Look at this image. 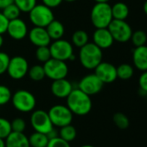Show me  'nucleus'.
I'll return each mask as SVG.
<instances>
[{"mask_svg":"<svg viewBox=\"0 0 147 147\" xmlns=\"http://www.w3.org/2000/svg\"><path fill=\"white\" fill-rule=\"evenodd\" d=\"M2 13L4 15V16L9 20H14L16 18H19L20 14H21V10L18 9V7L13 3L10 5H8L7 7H5L4 9H2Z\"/></svg>","mask_w":147,"mask_h":147,"instance_id":"c85d7f7f","label":"nucleus"},{"mask_svg":"<svg viewBox=\"0 0 147 147\" xmlns=\"http://www.w3.org/2000/svg\"><path fill=\"white\" fill-rule=\"evenodd\" d=\"M135 47L145 46L147 41L146 33L143 30H137L135 32H133L131 39H130Z\"/></svg>","mask_w":147,"mask_h":147,"instance_id":"bb28decb","label":"nucleus"},{"mask_svg":"<svg viewBox=\"0 0 147 147\" xmlns=\"http://www.w3.org/2000/svg\"><path fill=\"white\" fill-rule=\"evenodd\" d=\"M95 3H108L110 0H94Z\"/></svg>","mask_w":147,"mask_h":147,"instance_id":"c03bdc74","label":"nucleus"},{"mask_svg":"<svg viewBox=\"0 0 147 147\" xmlns=\"http://www.w3.org/2000/svg\"><path fill=\"white\" fill-rule=\"evenodd\" d=\"M36 2L37 0H14V3L24 13H29L37 4Z\"/></svg>","mask_w":147,"mask_h":147,"instance_id":"c756f323","label":"nucleus"},{"mask_svg":"<svg viewBox=\"0 0 147 147\" xmlns=\"http://www.w3.org/2000/svg\"><path fill=\"white\" fill-rule=\"evenodd\" d=\"M139 85L141 91H143L144 93H147V71H142L139 78Z\"/></svg>","mask_w":147,"mask_h":147,"instance_id":"e433bc0d","label":"nucleus"},{"mask_svg":"<svg viewBox=\"0 0 147 147\" xmlns=\"http://www.w3.org/2000/svg\"><path fill=\"white\" fill-rule=\"evenodd\" d=\"M90 19L94 28H107L113 19L111 5L108 3H96L91 9Z\"/></svg>","mask_w":147,"mask_h":147,"instance_id":"7ed1b4c3","label":"nucleus"},{"mask_svg":"<svg viewBox=\"0 0 147 147\" xmlns=\"http://www.w3.org/2000/svg\"><path fill=\"white\" fill-rule=\"evenodd\" d=\"M107 28L110 31L114 41L120 43H126L129 41L133 34V29L126 20L113 19Z\"/></svg>","mask_w":147,"mask_h":147,"instance_id":"6e6552de","label":"nucleus"},{"mask_svg":"<svg viewBox=\"0 0 147 147\" xmlns=\"http://www.w3.org/2000/svg\"><path fill=\"white\" fill-rule=\"evenodd\" d=\"M10 56L4 52H0V75H3L7 71V68L10 62Z\"/></svg>","mask_w":147,"mask_h":147,"instance_id":"f704fd0d","label":"nucleus"},{"mask_svg":"<svg viewBox=\"0 0 147 147\" xmlns=\"http://www.w3.org/2000/svg\"><path fill=\"white\" fill-rule=\"evenodd\" d=\"M143 9H144L145 14L147 16V0L145 2V3H144V5H143Z\"/></svg>","mask_w":147,"mask_h":147,"instance_id":"a19ab883","label":"nucleus"},{"mask_svg":"<svg viewBox=\"0 0 147 147\" xmlns=\"http://www.w3.org/2000/svg\"><path fill=\"white\" fill-rule=\"evenodd\" d=\"M133 62L134 66L141 71H147V46L135 47L133 52Z\"/></svg>","mask_w":147,"mask_h":147,"instance_id":"a211bd4d","label":"nucleus"},{"mask_svg":"<svg viewBox=\"0 0 147 147\" xmlns=\"http://www.w3.org/2000/svg\"><path fill=\"white\" fill-rule=\"evenodd\" d=\"M54 127H62L71 124L73 121V114L67 105L56 104L51 107L48 112Z\"/></svg>","mask_w":147,"mask_h":147,"instance_id":"423d86ee","label":"nucleus"},{"mask_svg":"<svg viewBox=\"0 0 147 147\" xmlns=\"http://www.w3.org/2000/svg\"><path fill=\"white\" fill-rule=\"evenodd\" d=\"M47 147H71V146L70 143L65 141L64 140L57 136L55 138L49 140Z\"/></svg>","mask_w":147,"mask_h":147,"instance_id":"c9c22d12","label":"nucleus"},{"mask_svg":"<svg viewBox=\"0 0 147 147\" xmlns=\"http://www.w3.org/2000/svg\"><path fill=\"white\" fill-rule=\"evenodd\" d=\"M58 136L60 138H62V140H64L65 141L70 143L75 140V138L77 136V131L74 126L69 124V125L64 126L60 128Z\"/></svg>","mask_w":147,"mask_h":147,"instance_id":"5701e85b","label":"nucleus"},{"mask_svg":"<svg viewBox=\"0 0 147 147\" xmlns=\"http://www.w3.org/2000/svg\"><path fill=\"white\" fill-rule=\"evenodd\" d=\"M30 125L35 132L48 134L54 129V125L49 116L48 112L44 110H35L30 116Z\"/></svg>","mask_w":147,"mask_h":147,"instance_id":"1a4fd4ad","label":"nucleus"},{"mask_svg":"<svg viewBox=\"0 0 147 147\" xmlns=\"http://www.w3.org/2000/svg\"><path fill=\"white\" fill-rule=\"evenodd\" d=\"M36 58L39 62L45 63L51 59L50 50L49 46L47 47H39L36 50Z\"/></svg>","mask_w":147,"mask_h":147,"instance_id":"7c9ffc66","label":"nucleus"},{"mask_svg":"<svg viewBox=\"0 0 147 147\" xmlns=\"http://www.w3.org/2000/svg\"><path fill=\"white\" fill-rule=\"evenodd\" d=\"M46 30L51 39V40H56L62 39L65 34V28L64 25L58 20L54 19L46 28Z\"/></svg>","mask_w":147,"mask_h":147,"instance_id":"aec40b11","label":"nucleus"},{"mask_svg":"<svg viewBox=\"0 0 147 147\" xmlns=\"http://www.w3.org/2000/svg\"><path fill=\"white\" fill-rule=\"evenodd\" d=\"M9 24V20L4 16V15L0 11V34H3L7 31Z\"/></svg>","mask_w":147,"mask_h":147,"instance_id":"4c0bfd02","label":"nucleus"},{"mask_svg":"<svg viewBox=\"0 0 147 147\" xmlns=\"http://www.w3.org/2000/svg\"><path fill=\"white\" fill-rule=\"evenodd\" d=\"M29 18L34 27L46 28L55 19V16L52 9L40 3L36 4L29 12Z\"/></svg>","mask_w":147,"mask_h":147,"instance_id":"39448f33","label":"nucleus"},{"mask_svg":"<svg viewBox=\"0 0 147 147\" xmlns=\"http://www.w3.org/2000/svg\"><path fill=\"white\" fill-rule=\"evenodd\" d=\"M10 102L16 110L23 113L32 112L36 105V99L35 96L26 90H16L12 95Z\"/></svg>","mask_w":147,"mask_h":147,"instance_id":"20e7f679","label":"nucleus"},{"mask_svg":"<svg viewBox=\"0 0 147 147\" xmlns=\"http://www.w3.org/2000/svg\"><path fill=\"white\" fill-rule=\"evenodd\" d=\"M10 125H11L12 132H16V133H23L26 128L25 121L20 117L13 119L12 121H10Z\"/></svg>","mask_w":147,"mask_h":147,"instance_id":"72a5a7b5","label":"nucleus"},{"mask_svg":"<svg viewBox=\"0 0 147 147\" xmlns=\"http://www.w3.org/2000/svg\"><path fill=\"white\" fill-rule=\"evenodd\" d=\"M49 47L50 50L51 58L55 59L67 61L69 60L74 55L73 45L67 40L60 39L54 40L50 43Z\"/></svg>","mask_w":147,"mask_h":147,"instance_id":"9d476101","label":"nucleus"},{"mask_svg":"<svg viewBox=\"0 0 147 147\" xmlns=\"http://www.w3.org/2000/svg\"><path fill=\"white\" fill-rule=\"evenodd\" d=\"M102 49L93 42H88L80 48L79 60L85 69L94 70L96 66L102 62Z\"/></svg>","mask_w":147,"mask_h":147,"instance_id":"f03ea898","label":"nucleus"},{"mask_svg":"<svg viewBox=\"0 0 147 147\" xmlns=\"http://www.w3.org/2000/svg\"><path fill=\"white\" fill-rule=\"evenodd\" d=\"M112 8L113 18L116 20H126L129 16V7L127 4L122 2H118L114 3Z\"/></svg>","mask_w":147,"mask_h":147,"instance_id":"412c9836","label":"nucleus"},{"mask_svg":"<svg viewBox=\"0 0 147 147\" xmlns=\"http://www.w3.org/2000/svg\"><path fill=\"white\" fill-rule=\"evenodd\" d=\"M113 121L114 124L116 125V127L120 129L125 130L129 127V125H130L129 118L123 113L118 112V113L114 114V115L113 117Z\"/></svg>","mask_w":147,"mask_h":147,"instance_id":"cd10ccee","label":"nucleus"},{"mask_svg":"<svg viewBox=\"0 0 147 147\" xmlns=\"http://www.w3.org/2000/svg\"><path fill=\"white\" fill-rule=\"evenodd\" d=\"M29 68V63L25 58L15 56L10 58L6 72L12 79L20 80L28 74Z\"/></svg>","mask_w":147,"mask_h":147,"instance_id":"9b49d317","label":"nucleus"},{"mask_svg":"<svg viewBox=\"0 0 147 147\" xmlns=\"http://www.w3.org/2000/svg\"><path fill=\"white\" fill-rule=\"evenodd\" d=\"M104 86L102 81L94 74H88L83 77L78 84V89L88 96H94L100 93Z\"/></svg>","mask_w":147,"mask_h":147,"instance_id":"f8f14e48","label":"nucleus"},{"mask_svg":"<svg viewBox=\"0 0 147 147\" xmlns=\"http://www.w3.org/2000/svg\"><path fill=\"white\" fill-rule=\"evenodd\" d=\"M42 66L45 71V76L53 81L66 78L68 73V66L66 61L51 58L43 63Z\"/></svg>","mask_w":147,"mask_h":147,"instance_id":"0eeeda50","label":"nucleus"},{"mask_svg":"<svg viewBox=\"0 0 147 147\" xmlns=\"http://www.w3.org/2000/svg\"><path fill=\"white\" fill-rule=\"evenodd\" d=\"M0 147H5V142L3 139H0Z\"/></svg>","mask_w":147,"mask_h":147,"instance_id":"37998d69","label":"nucleus"},{"mask_svg":"<svg viewBox=\"0 0 147 147\" xmlns=\"http://www.w3.org/2000/svg\"><path fill=\"white\" fill-rule=\"evenodd\" d=\"M3 44V34H0V48L2 47Z\"/></svg>","mask_w":147,"mask_h":147,"instance_id":"79ce46f5","label":"nucleus"},{"mask_svg":"<svg viewBox=\"0 0 147 147\" xmlns=\"http://www.w3.org/2000/svg\"><path fill=\"white\" fill-rule=\"evenodd\" d=\"M6 33H8L9 36L11 37L13 40H20L24 39L28 35V26L23 19L16 18L9 21Z\"/></svg>","mask_w":147,"mask_h":147,"instance_id":"4468645a","label":"nucleus"},{"mask_svg":"<svg viewBox=\"0 0 147 147\" xmlns=\"http://www.w3.org/2000/svg\"><path fill=\"white\" fill-rule=\"evenodd\" d=\"M28 75L29 78L35 82L42 81V79H44V78H46L43 66L41 65H35L30 68H29Z\"/></svg>","mask_w":147,"mask_h":147,"instance_id":"a878e982","label":"nucleus"},{"mask_svg":"<svg viewBox=\"0 0 147 147\" xmlns=\"http://www.w3.org/2000/svg\"><path fill=\"white\" fill-rule=\"evenodd\" d=\"M49 141V139L47 134L37 132L33 133L29 138L30 147H47Z\"/></svg>","mask_w":147,"mask_h":147,"instance_id":"4be33fe9","label":"nucleus"},{"mask_svg":"<svg viewBox=\"0 0 147 147\" xmlns=\"http://www.w3.org/2000/svg\"><path fill=\"white\" fill-rule=\"evenodd\" d=\"M117 69V78L121 80H128L132 78V77L134 74V69L133 67L126 63L120 65Z\"/></svg>","mask_w":147,"mask_h":147,"instance_id":"b1692460","label":"nucleus"},{"mask_svg":"<svg viewBox=\"0 0 147 147\" xmlns=\"http://www.w3.org/2000/svg\"><path fill=\"white\" fill-rule=\"evenodd\" d=\"M12 132L10 121L7 119L0 117V139L5 140Z\"/></svg>","mask_w":147,"mask_h":147,"instance_id":"2f4dec72","label":"nucleus"},{"mask_svg":"<svg viewBox=\"0 0 147 147\" xmlns=\"http://www.w3.org/2000/svg\"><path fill=\"white\" fill-rule=\"evenodd\" d=\"M63 1L68 2V3H73V2H75V1H76V0H63Z\"/></svg>","mask_w":147,"mask_h":147,"instance_id":"49530a36","label":"nucleus"},{"mask_svg":"<svg viewBox=\"0 0 147 147\" xmlns=\"http://www.w3.org/2000/svg\"><path fill=\"white\" fill-rule=\"evenodd\" d=\"M88 40H89V37H88V33L81 29L76 30L75 32H74L72 35V43L79 48H81V47L88 43Z\"/></svg>","mask_w":147,"mask_h":147,"instance_id":"393cba45","label":"nucleus"},{"mask_svg":"<svg viewBox=\"0 0 147 147\" xmlns=\"http://www.w3.org/2000/svg\"><path fill=\"white\" fill-rule=\"evenodd\" d=\"M4 142L5 147H30L29 138L23 133L11 132Z\"/></svg>","mask_w":147,"mask_h":147,"instance_id":"6ab92c4d","label":"nucleus"},{"mask_svg":"<svg viewBox=\"0 0 147 147\" xmlns=\"http://www.w3.org/2000/svg\"><path fill=\"white\" fill-rule=\"evenodd\" d=\"M94 74L104 84L113 83L118 78L116 67L109 62H101L94 69Z\"/></svg>","mask_w":147,"mask_h":147,"instance_id":"ddd939ff","label":"nucleus"},{"mask_svg":"<svg viewBox=\"0 0 147 147\" xmlns=\"http://www.w3.org/2000/svg\"><path fill=\"white\" fill-rule=\"evenodd\" d=\"M12 93L10 90L3 84H0V106L5 105L10 102Z\"/></svg>","mask_w":147,"mask_h":147,"instance_id":"473e14b6","label":"nucleus"},{"mask_svg":"<svg viewBox=\"0 0 147 147\" xmlns=\"http://www.w3.org/2000/svg\"><path fill=\"white\" fill-rule=\"evenodd\" d=\"M81 147H94V146H91V145H84V146H81Z\"/></svg>","mask_w":147,"mask_h":147,"instance_id":"a18cd8bd","label":"nucleus"},{"mask_svg":"<svg viewBox=\"0 0 147 147\" xmlns=\"http://www.w3.org/2000/svg\"><path fill=\"white\" fill-rule=\"evenodd\" d=\"M67 99V107L73 115L84 116L90 113L93 107L91 96L80 89H73Z\"/></svg>","mask_w":147,"mask_h":147,"instance_id":"f257e3e1","label":"nucleus"},{"mask_svg":"<svg viewBox=\"0 0 147 147\" xmlns=\"http://www.w3.org/2000/svg\"><path fill=\"white\" fill-rule=\"evenodd\" d=\"M114 40L107 28H96L93 34V43L101 49H107L113 46Z\"/></svg>","mask_w":147,"mask_h":147,"instance_id":"dca6fc26","label":"nucleus"},{"mask_svg":"<svg viewBox=\"0 0 147 147\" xmlns=\"http://www.w3.org/2000/svg\"><path fill=\"white\" fill-rule=\"evenodd\" d=\"M42 2L44 5L49 7L50 9H54L58 7L63 2V0H42Z\"/></svg>","mask_w":147,"mask_h":147,"instance_id":"58836bf2","label":"nucleus"},{"mask_svg":"<svg viewBox=\"0 0 147 147\" xmlns=\"http://www.w3.org/2000/svg\"><path fill=\"white\" fill-rule=\"evenodd\" d=\"M14 3V0H0V9L2 10L8 5Z\"/></svg>","mask_w":147,"mask_h":147,"instance_id":"ea45409f","label":"nucleus"},{"mask_svg":"<svg viewBox=\"0 0 147 147\" xmlns=\"http://www.w3.org/2000/svg\"><path fill=\"white\" fill-rule=\"evenodd\" d=\"M51 92L57 98H67L73 90V85L66 78L54 80L51 84Z\"/></svg>","mask_w":147,"mask_h":147,"instance_id":"f3484780","label":"nucleus"},{"mask_svg":"<svg viewBox=\"0 0 147 147\" xmlns=\"http://www.w3.org/2000/svg\"><path fill=\"white\" fill-rule=\"evenodd\" d=\"M28 35L29 41L36 47H47L51 43V39L45 28L34 27L29 30Z\"/></svg>","mask_w":147,"mask_h":147,"instance_id":"2eb2a0df","label":"nucleus"}]
</instances>
